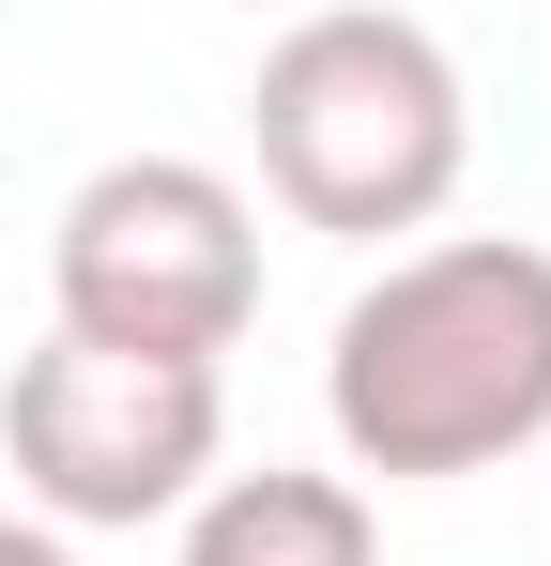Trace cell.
I'll return each instance as SVG.
<instances>
[{
    "mask_svg": "<svg viewBox=\"0 0 551 566\" xmlns=\"http://www.w3.org/2000/svg\"><path fill=\"white\" fill-rule=\"evenodd\" d=\"M322 429L383 490H445L551 444V245L521 230L398 245L322 337Z\"/></svg>",
    "mask_w": 551,
    "mask_h": 566,
    "instance_id": "6da1fadb",
    "label": "cell"
},
{
    "mask_svg": "<svg viewBox=\"0 0 551 566\" xmlns=\"http://www.w3.org/2000/svg\"><path fill=\"white\" fill-rule=\"evenodd\" d=\"M246 138H261V185L291 230H429L475 169V93H459L445 31L398 15V0H306L246 77Z\"/></svg>",
    "mask_w": 551,
    "mask_h": 566,
    "instance_id": "7a4b0ae2",
    "label": "cell"
},
{
    "mask_svg": "<svg viewBox=\"0 0 551 566\" xmlns=\"http://www.w3.org/2000/svg\"><path fill=\"white\" fill-rule=\"evenodd\" d=\"M46 306L92 353H169L215 368L246 322H261V199L199 154H107L62 199V245H46Z\"/></svg>",
    "mask_w": 551,
    "mask_h": 566,
    "instance_id": "3957f363",
    "label": "cell"
},
{
    "mask_svg": "<svg viewBox=\"0 0 551 566\" xmlns=\"http://www.w3.org/2000/svg\"><path fill=\"white\" fill-rule=\"evenodd\" d=\"M0 460H15V505L62 521V536H138V521H184L215 460H230V382L169 368V353H92V337H46L0 382Z\"/></svg>",
    "mask_w": 551,
    "mask_h": 566,
    "instance_id": "277c9868",
    "label": "cell"
},
{
    "mask_svg": "<svg viewBox=\"0 0 551 566\" xmlns=\"http://www.w3.org/2000/svg\"><path fill=\"white\" fill-rule=\"evenodd\" d=\"M184 566H383V521H367L353 474L261 460V474H215L184 505Z\"/></svg>",
    "mask_w": 551,
    "mask_h": 566,
    "instance_id": "5b68a950",
    "label": "cell"
},
{
    "mask_svg": "<svg viewBox=\"0 0 551 566\" xmlns=\"http://www.w3.org/2000/svg\"><path fill=\"white\" fill-rule=\"evenodd\" d=\"M0 566H77V536H62V521H31V505H0Z\"/></svg>",
    "mask_w": 551,
    "mask_h": 566,
    "instance_id": "8992f818",
    "label": "cell"
},
{
    "mask_svg": "<svg viewBox=\"0 0 551 566\" xmlns=\"http://www.w3.org/2000/svg\"><path fill=\"white\" fill-rule=\"evenodd\" d=\"M246 15H306V0H246Z\"/></svg>",
    "mask_w": 551,
    "mask_h": 566,
    "instance_id": "52a82bcc",
    "label": "cell"
}]
</instances>
